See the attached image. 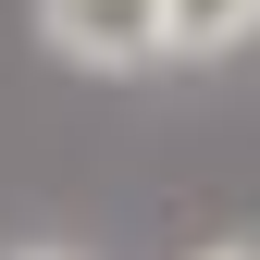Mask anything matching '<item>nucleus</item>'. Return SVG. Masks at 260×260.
I'll return each instance as SVG.
<instances>
[{
  "label": "nucleus",
  "instance_id": "obj_1",
  "mask_svg": "<svg viewBox=\"0 0 260 260\" xmlns=\"http://www.w3.org/2000/svg\"><path fill=\"white\" fill-rule=\"evenodd\" d=\"M38 50L75 62V75H161V0H38Z\"/></svg>",
  "mask_w": 260,
  "mask_h": 260
},
{
  "label": "nucleus",
  "instance_id": "obj_2",
  "mask_svg": "<svg viewBox=\"0 0 260 260\" xmlns=\"http://www.w3.org/2000/svg\"><path fill=\"white\" fill-rule=\"evenodd\" d=\"M260 38V0H161V50L174 62H223Z\"/></svg>",
  "mask_w": 260,
  "mask_h": 260
},
{
  "label": "nucleus",
  "instance_id": "obj_3",
  "mask_svg": "<svg viewBox=\"0 0 260 260\" xmlns=\"http://www.w3.org/2000/svg\"><path fill=\"white\" fill-rule=\"evenodd\" d=\"M199 260H260V248H248V236H236V248H199Z\"/></svg>",
  "mask_w": 260,
  "mask_h": 260
},
{
  "label": "nucleus",
  "instance_id": "obj_4",
  "mask_svg": "<svg viewBox=\"0 0 260 260\" xmlns=\"http://www.w3.org/2000/svg\"><path fill=\"white\" fill-rule=\"evenodd\" d=\"M13 260H62V248H13Z\"/></svg>",
  "mask_w": 260,
  "mask_h": 260
}]
</instances>
